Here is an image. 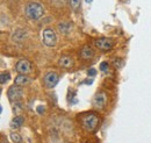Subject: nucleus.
I'll list each match as a JSON object with an SVG mask.
<instances>
[{"instance_id":"nucleus-1","label":"nucleus","mask_w":151,"mask_h":143,"mask_svg":"<svg viewBox=\"0 0 151 143\" xmlns=\"http://www.w3.org/2000/svg\"><path fill=\"white\" fill-rule=\"evenodd\" d=\"M24 14L30 20H38L44 15V7L37 1H29L24 7Z\"/></svg>"},{"instance_id":"nucleus-2","label":"nucleus","mask_w":151,"mask_h":143,"mask_svg":"<svg viewBox=\"0 0 151 143\" xmlns=\"http://www.w3.org/2000/svg\"><path fill=\"white\" fill-rule=\"evenodd\" d=\"M80 121H81L83 128L86 129L87 131H93L99 125V118H98V115H95L93 113L84 114L80 118Z\"/></svg>"},{"instance_id":"nucleus-3","label":"nucleus","mask_w":151,"mask_h":143,"mask_svg":"<svg viewBox=\"0 0 151 143\" xmlns=\"http://www.w3.org/2000/svg\"><path fill=\"white\" fill-rule=\"evenodd\" d=\"M42 40H43V43L48 47H54L57 43V36L56 33L54 29L51 28H47L43 30L42 33Z\"/></svg>"},{"instance_id":"nucleus-4","label":"nucleus","mask_w":151,"mask_h":143,"mask_svg":"<svg viewBox=\"0 0 151 143\" xmlns=\"http://www.w3.org/2000/svg\"><path fill=\"white\" fill-rule=\"evenodd\" d=\"M23 97V90L21 86L19 85H13V86H11L8 91H7V98L11 100V101H13V103H15V101H18L20 100L21 98Z\"/></svg>"},{"instance_id":"nucleus-5","label":"nucleus","mask_w":151,"mask_h":143,"mask_svg":"<svg viewBox=\"0 0 151 143\" xmlns=\"http://www.w3.org/2000/svg\"><path fill=\"white\" fill-rule=\"evenodd\" d=\"M95 47L102 51H108L114 47V41L109 37H101V38H96L94 41Z\"/></svg>"},{"instance_id":"nucleus-6","label":"nucleus","mask_w":151,"mask_h":143,"mask_svg":"<svg viewBox=\"0 0 151 143\" xmlns=\"http://www.w3.org/2000/svg\"><path fill=\"white\" fill-rule=\"evenodd\" d=\"M58 80H59V76H58V73L52 72V71L45 73L44 78H43L44 85H45V87H48V89H54V87L57 85Z\"/></svg>"},{"instance_id":"nucleus-7","label":"nucleus","mask_w":151,"mask_h":143,"mask_svg":"<svg viewBox=\"0 0 151 143\" xmlns=\"http://www.w3.org/2000/svg\"><path fill=\"white\" fill-rule=\"evenodd\" d=\"M33 70V65L28 59H20L15 64V71L19 72L20 74H27Z\"/></svg>"},{"instance_id":"nucleus-8","label":"nucleus","mask_w":151,"mask_h":143,"mask_svg":"<svg viewBox=\"0 0 151 143\" xmlns=\"http://www.w3.org/2000/svg\"><path fill=\"white\" fill-rule=\"evenodd\" d=\"M93 107L96 109H102L105 108L106 104H107V94L105 92H98L93 98Z\"/></svg>"},{"instance_id":"nucleus-9","label":"nucleus","mask_w":151,"mask_h":143,"mask_svg":"<svg viewBox=\"0 0 151 143\" xmlns=\"http://www.w3.org/2000/svg\"><path fill=\"white\" fill-rule=\"evenodd\" d=\"M58 64H59L62 68H64V69H70V68L73 66V59H72V57L69 56V55H63V56H60V58L58 59Z\"/></svg>"},{"instance_id":"nucleus-10","label":"nucleus","mask_w":151,"mask_h":143,"mask_svg":"<svg viewBox=\"0 0 151 143\" xmlns=\"http://www.w3.org/2000/svg\"><path fill=\"white\" fill-rule=\"evenodd\" d=\"M79 56H80V58H81V59H84V61L92 59V58L94 57V50H93L91 47L85 46V47H83V49L80 50Z\"/></svg>"},{"instance_id":"nucleus-11","label":"nucleus","mask_w":151,"mask_h":143,"mask_svg":"<svg viewBox=\"0 0 151 143\" xmlns=\"http://www.w3.org/2000/svg\"><path fill=\"white\" fill-rule=\"evenodd\" d=\"M27 32L24 30V29H17L13 34H12V40L14 41V42H17V43H20V42H22V41H24L26 38H27Z\"/></svg>"},{"instance_id":"nucleus-12","label":"nucleus","mask_w":151,"mask_h":143,"mask_svg":"<svg viewBox=\"0 0 151 143\" xmlns=\"http://www.w3.org/2000/svg\"><path fill=\"white\" fill-rule=\"evenodd\" d=\"M32 82H33V79H32L30 77H28V76H26V74H19V76L15 78L14 84H15V85H19V86L22 87V86L29 85Z\"/></svg>"},{"instance_id":"nucleus-13","label":"nucleus","mask_w":151,"mask_h":143,"mask_svg":"<svg viewBox=\"0 0 151 143\" xmlns=\"http://www.w3.org/2000/svg\"><path fill=\"white\" fill-rule=\"evenodd\" d=\"M58 30L60 34L63 35H68L70 34V32L72 30V25L70 22H66V21H62L58 23Z\"/></svg>"},{"instance_id":"nucleus-14","label":"nucleus","mask_w":151,"mask_h":143,"mask_svg":"<svg viewBox=\"0 0 151 143\" xmlns=\"http://www.w3.org/2000/svg\"><path fill=\"white\" fill-rule=\"evenodd\" d=\"M23 122H24V118L21 116V115H17V116L12 120V122H11V128H13V129H18V128H20V127H22Z\"/></svg>"},{"instance_id":"nucleus-15","label":"nucleus","mask_w":151,"mask_h":143,"mask_svg":"<svg viewBox=\"0 0 151 143\" xmlns=\"http://www.w3.org/2000/svg\"><path fill=\"white\" fill-rule=\"evenodd\" d=\"M9 79H11L9 72H2V73L0 74V84H1V85H5Z\"/></svg>"},{"instance_id":"nucleus-16","label":"nucleus","mask_w":151,"mask_h":143,"mask_svg":"<svg viewBox=\"0 0 151 143\" xmlns=\"http://www.w3.org/2000/svg\"><path fill=\"white\" fill-rule=\"evenodd\" d=\"M11 140H12L14 143H21L22 142V137L20 136L18 133H15V131H12V133H11Z\"/></svg>"},{"instance_id":"nucleus-17","label":"nucleus","mask_w":151,"mask_h":143,"mask_svg":"<svg viewBox=\"0 0 151 143\" xmlns=\"http://www.w3.org/2000/svg\"><path fill=\"white\" fill-rule=\"evenodd\" d=\"M123 65H124V62H123V59H120V58H117V59H115V61H114V66H115L116 69H121Z\"/></svg>"},{"instance_id":"nucleus-18","label":"nucleus","mask_w":151,"mask_h":143,"mask_svg":"<svg viewBox=\"0 0 151 143\" xmlns=\"http://www.w3.org/2000/svg\"><path fill=\"white\" fill-rule=\"evenodd\" d=\"M80 1L81 0H70V5L73 9H77L79 6H80Z\"/></svg>"},{"instance_id":"nucleus-19","label":"nucleus","mask_w":151,"mask_h":143,"mask_svg":"<svg viewBox=\"0 0 151 143\" xmlns=\"http://www.w3.org/2000/svg\"><path fill=\"white\" fill-rule=\"evenodd\" d=\"M108 68H109V64H108V62H102L101 64H100V70L102 72H106L108 70Z\"/></svg>"},{"instance_id":"nucleus-20","label":"nucleus","mask_w":151,"mask_h":143,"mask_svg":"<svg viewBox=\"0 0 151 143\" xmlns=\"http://www.w3.org/2000/svg\"><path fill=\"white\" fill-rule=\"evenodd\" d=\"M95 74H96V70H95V69H90V70H88V76H92V77H93Z\"/></svg>"},{"instance_id":"nucleus-21","label":"nucleus","mask_w":151,"mask_h":143,"mask_svg":"<svg viewBox=\"0 0 151 143\" xmlns=\"http://www.w3.org/2000/svg\"><path fill=\"white\" fill-rule=\"evenodd\" d=\"M37 112L40 113V114H42V113L44 112V107H43V106H38V107H37Z\"/></svg>"},{"instance_id":"nucleus-22","label":"nucleus","mask_w":151,"mask_h":143,"mask_svg":"<svg viewBox=\"0 0 151 143\" xmlns=\"http://www.w3.org/2000/svg\"><path fill=\"white\" fill-rule=\"evenodd\" d=\"M84 83H86V84H92V83H93V79H87V80H85Z\"/></svg>"}]
</instances>
